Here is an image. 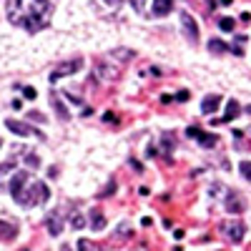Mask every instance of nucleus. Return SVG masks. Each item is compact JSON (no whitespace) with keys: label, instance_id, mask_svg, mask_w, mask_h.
I'll list each match as a JSON object with an SVG mask.
<instances>
[{"label":"nucleus","instance_id":"nucleus-29","mask_svg":"<svg viewBox=\"0 0 251 251\" xmlns=\"http://www.w3.org/2000/svg\"><path fill=\"white\" fill-rule=\"evenodd\" d=\"M113 188H116V181H111V183L106 186V191H100V196H111V194H113Z\"/></svg>","mask_w":251,"mask_h":251},{"label":"nucleus","instance_id":"nucleus-35","mask_svg":"<svg viewBox=\"0 0 251 251\" xmlns=\"http://www.w3.org/2000/svg\"><path fill=\"white\" fill-rule=\"evenodd\" d=\"M60 251H73V249H71L68 244H63V246H60Z\"/></svg>","mask_w":251,"mask_h":251},{"label":"nucleus","instance_id":"nucleus-25","mask_svg":"<svg viewBox=\"0 0 251 251\" xmlns=\"http://www.w3.org/2000/svg\"><path fill=\"white\" fill-rule=\"evenodd\" d=\"M174 143H176V141H174V136H171V133H163V149H166V151L174 149Z\"/></svg>","mask_w":251,"mask_h":251},{"label":"nucleus","instance_id":"nucleus-20","mask_svg":"<svg viewBox=\"0 0 251 251\" xmlns=\"http://www.w3.org/2000/svg\"><path fill=\"white\" fill-rule=\"evenodd\" d=\"M239 171H241V176H244L246 181H251V161H241V163H239Z\"/></svg>","mask_w":251,"mask_h":251},{"label":"nucleus","instance_id":"nucleus-13","mask_svg":"<svg viewBox=\"0 0 251 251\" xmlns=\"http://www.w3.org/2000/svg\"><path fill=\"white\" fill-rule=\"evenodd\" d=\"M48 231H50V236H58V234H63V219H60V214L58 211H53L50 216H48Z\"/></svg>","mask_w":251,"mask_h":251},{"label":"nucleus","instance_id":"nucleus-22","mask_svg":"<svg viewBox=\"0 0 251 251\" xmlns=\"http://www.w3.org/2000/svg\"><path fill=\"white\" fill-rule=\"evenodd\" d=\"M113 55H118L121 60H128V58H133V50H126V48H118Z\"/></svg>","mask_w":251,"mask_h":251},{"label":"nucleus","instance_id":"nucleus-33","mask_svg":"<svg viewBox=\"0 0 251 251\" xmlns=\"http://www.w3.org/2000/svg\"><path fill=\"white\" fill-rule=\"evenodd\" d=\"M131 166H133V169H136V171H138V174H141V171H143V166H141V163H138V161H136V158H131Z\"/></svg>","mask_w":251,"mask_h":251},{"label":"nucleus","instance_id":"nucleus-1","mask_svg":"<svg viewBox=\"0 0 251 251\" xmlns=\"http://www.w3.org/2000/svg\"><path fill=\"white\" fill-rule=\"evenodd\" d=\"M50 0H8V20L30 33L43 30L50 23Z\"/></svg>","mask_w":251,"mask_h":251},{"label":"nucleus","instance_id":"nucleus-6","mask_svg":"<svg viewBox=\"0 0 251 251\" xmlns=\"http://www.w3.org/2000/svg\"><path fill=\"white\" fill-rule=\"evenodd\" d=\"M181 28H183V35H186V40L191 46H196L199 43V23L194 20V15L191 13H181Z\"/></svg>","mask_w":251,"mask_h":251},{"label":"nucleus","instance_id":"nucleus-24","mask_svg":"<svg viewBox=\"0 0 251 251\" xmlns=\"http://www.w3.org/2000/svg\"><path fill=\"white\" fill-rule=\"evenodd\" d=\"M25 163L33 166V169H38V166H40V158H38L35 153H28V156H25Z\"/></svg>","mask_w":251,"mask_h":251},{"label":"nucleus","instance_id":"nucleus-9","mask_svg":"<svg viewBox=\"0 0 251 251\" xmlns=\"http://www.w3.org/2000/svg\"><path fill=\"white\" fill-rule=\"evenodd\" d=\"M219 106H221V96H206L203 103H201V113L203 116H211V113L219 111Z\"/></svg>","mask_w":251,"mask_h":251},{"label":"nucleus","instance_id":"nucleus-3","mask_svg":"<svg viewBox=\"0 0 251 251\" xmlns=\"http://www.w3.org/2000/svg\"><path fill=\"white\" fill-rule=\"evenodd\" d=\"M5 128L10 131V133H15V136H35V138H40L43 141L46 136L40 133V131H35L30 123H23V121H15V118H5Z\"/></svg>","mask_w":251,"mask_h":251},{"label":"nucleus","instance_id":"nucleus-5","mask_svg":"<svg viewBox=\"0 0 251 251\" xmlns=\"http://www.w3.org/2000/svg\"><path fill=\"white\" fill-rule=\"evenodd\" d=\"M83 68V58H73V60H68V63H60V66L50 73V83H55V80H60V78H66V75H73V73H78Z\"/></svg>","mask_w":251,"mask_h":251},{"label":"nucleus","instance_id":"nucleus-23","mask_svg":"<svg viewBox=\"0 0 251 251\" xmlns=\"http://www.w3.org/2000/svg\"><path fill=\"white\" fill-rule=\"evenodd\" d=\"M71 226H73V228H83V226H86V219H83V216H78V214H75V216L71 219Z\"/></svg>","mask_w":251,"mask_h":251},{"label":"nucleus","instance_id":"nucleus-34","mask_svg":"<svg viewBox=\"0 0 251 251\" xmlns=\"http://www.w3.org/2000/svg\"><path fill=\"white\" fill-rule=\"evenodd\" d=\"M228 50H234V55H244V50H241V46H239V43H236L234 48H228Z\"/></svg>","mask_w":251,"mask_h":251},{"label":"nucleus","instance_id":"nucleus-2","mask_svg":"<svg viewBox=\"0 0 251 251\" xmlns=\"http://www.w3.org/2000/svg\"><path fill=\"white\" fill-rule=\"evenodd\" d=\"M48 196H50L48 186L40 183V181H35V183H30V188H20V191H18L13 199H15L20 206H35V203L48 201Z\"/></svg>","mask_w":251,"mask_h":251},{"label":"nucleus","instance_id":"nucleus-30","mask_svg":"<svg viewBox=\"0 0 251 251\" xmlns=\"http://www.w3.org/2000/svg\"><path fill=\"white\" fill-rule=\"evenodd\" d=\"M28 116H30L33 121H38V123H43V121H46V116H43V113H28Z\"/></svg>","mask_w":251,"mask_h":251},{"label":"nucleus","instance_id":"nucleus-14","mask_svg":"<svg viewBox=\"0 0 251 251\" xmlns=\"http://www.w3.org/2000/svg\"><path fill=\"white\" fill-rule=\"evenodd\" d=\"M91 228L93 231H103L106 228V216H103L100 208H91Z\"/></svg>","mask_w":251,"mask_h":251},{"label":"nucleus","instance_id":"nucleus-4","mask_svg":"<svg viewBox=\"0 0 251 251\" xmlns=\"http://www.w3.org/2000/svg\"><path fill=\"white\" fill-rule=\"evenodd\" d=\"M219 228L224 231V236H226V239H231L234 244L244 241V236H246V226H244L241 221H221Z\"/></svg>","mask_w":251,"mask_h":251},{"label":"nucleus","instance_id":"nucleus-18","mask_svg":"<svg viewBox=\"0 0 251 251\" xmlns=\"http://www.w3.org/2000/svg\"><path fill=\"white\" fill-rule=\"evenodd\" d=\"M78 251H103L98 244H93L91 239H80L78 241Z\"/></svg>","mask_w":251,"mask_h":251},{"label":"nucleus","instance_id":"nucleus-28","mask_svg":"<svg viewBox=\"0 0 251 251\" xmlns=\"http://www.w3.org/2000/svg\"><path fill=\"white\" fill-rule=\"evenodd\" d=\"M23 96H25L28 100H35V96H38V93H35V88H33V86H28V88H23Z\"/></svg>","mask_w":251,"mask_h":251},{"label":"nucleus","instance_id":"nucleus-32","mask_svg":"<svg viewBox=\"0 0 251 251\" xmlns=\"http://www.w3.org/2000/svg\"><path fill=\"white\" fill-rule=\"evenodd\" d=\"M176 100H181V103H183V100H188V91H181V93L176 96Z\"/></svg>","mask_w":251,"mask_h":251},{"label":"nucleus","instance_id":"nucleus-26","mask_svg":"<svg viewBox=\"0 0 251 251\" xmlns=\"http://www.w3.org/2000/svg\"><path fill=\"white\" fill-rule=\"evenodd\" d=\"M131 3V8L136 10V13H143V5H146V0H128Z\"/></svg>","mask_w":251,"mask_h":251},{"label":"nucleus","instance_id":"nucleus-19","mask_svg":"<svg viewBox=\"0 0 251 251\" xmlns=\"http://www.w3.org/2000/svg\"><path fill=\"white\" fill-rule=\"evenodd\" d=\"M219 28H221V30H226V33H234L236 20H234V18H221V20H219Z\"/></svg>","mask_w":251,"mask_h":251},{"label":"nucleus","instance_id":"nucleus-10","mask_svg":"<svg viewBox=\"0 0 251 251\" xmlns=\"http://www.w3.org/2000/svg\"><path fill=\"white\" fill-rule=\"evenodd\" d=\"M28 181H30V174H28V171H18V174L10 178V186H8V188H10V194L15 196V194H18V191H20V188H23Z\"/></svg>","mask_w":251,"mask_h":251},{"label":"nucleus","instance_id":"nucleus-31","mask_svg":"<svg viewBox=\"0 0 251 251\" xmlns=\"http://www.w3.org/2000/svg\"><path fill=\"white\" fill-rule=\"evenodd\" d=\"M158 151H156V146H149V149H146V156H149V158H153Z\"/></svg>","mask_w":251,"mask_h":251},{"label":"nucleus","instance_id":"nucleus-36","mask_svg":"<svg viewBox=\"0 0 251 251\" xmlns=\"http://www.w3.org/2000/svg\"><path fill=\"white\" fill-rule=\"evenodd\" d=\"M106 3H111V5H118V3H121V0H106Z\"/></svg>","mask_w":251,"mask_h":251},{"label":"nucleus","instance_id":"nucleus-27","mask_svg":"<svg viewBox=\"0 0 251 251\" xmlns=\"http://www.w3.org/2000/svg\"><path fill=\"white\" fill-rule=\"evenodd\" d=\"M13 166H15V161L10 158V161H5V163H0V174H8V171H13Z\"/></svg>","mask_w":251,"mask_h":251},{"label":"nucleus","instance_id":"nucleus-21","mask_svg":"<svg viewBox=\"0 0 251 251\" xmlns=\"http://www.w3.org/2000/svg\"><path fill=\"white\" fill-rule=\"evenodd\" d=\"M128 228H131V226H128V221H123V224L118 226V234H116V239H126V236H128V234H131V231H128Z\"/></svg>","mask_w":251,"mask_h":251},{"label":"nucleus","instance_id":"nucleus-12","mask_svg":"<svg viewBox=\"0 0 251 251\" xmlns=\"http://www.w3.org/2000/svg\"><path fill=\"white\" fill-rule=\"evenodd\" d=\"M174 10V0H153V15L156 18H166Z\"/></svg>","mask_w":251,"mask_h":251},{"label":"nucleus","instance_id":"nucleus-16","mask_svg":"<svg viewBox=\"0 0 251 251\" xmlns=\"http://www.w3.org/2000/svg\"><path fill=\"white\" fill-rule=\"evenodd\" d=\"M0 239H3V241H13L15 239V226L0 221Z\"/></svg>","mask_w":251,"mask_h":251},{"label":"nucleus","instance_id":"nucleus-7","mask_svg":"<svg viewBox=\"0 0 251 251\" xmlns=\"http://www.w3.org/2000/svg\"><path fill=\"white\" fill-rule=\"evenodd\" d=\"M186 136H188V138H196L201 146H206V149H211V146L219 143V138H216L214 133H203L201 128H196V126H188V128H186Z\"/></svg>","mask_w":251,"mask_h":251},{"label":"nucleus","instance_id":"nucleus-8","mask_svg":"<svg viewBox=\"0 0 251 251\" xmlns=\"http://www.w3.org/2000/svg\"><path fill=\"white\" fill-rule=\"evenodd\" d=\"M226 208H228V214H244L246 211V203H244V199L236 191H231V194L226 196Z\"/></svg>","mask_w":251,"mask_h":251},{"label":"nucleus","instance_id":"nucleus-17","mask_svg":"<svg viewBox=\"0 0 251 251\" xmlns=\"http://www.w3.org/2000/svg\"><path fill=\"white\" fill-rule=\"evenodd\" d=\"M208 50L216 53V55H221V53L228 50V46L224 43V40H219V38H211V40H208Z\"/></svg>","mask_w":251,"mask_h":251},{"label":"nucleus","instance_id":"nucleus-11","mask_svg":"<svg viewBox=\"0 0 251 251\" xmlns=\"http://www.w3.org/2000/svg\"><path fill=\"white\" fill-rule=\"evenodd\" d=\"M50 103H53V108H55V116L60 118V121H68V108L63 106V100H60V96L55 93V91H50Z\"/></svg>","mask_w":251,"mask_h":251},{"label":"nucleus","instance_id":"nucleus-15","mask_svg":"<svg viewBox=\"0 0 251 251\" xmlns=\"http://www.w3.org/2000/svg\"><path fill=\"white\" fill-rule=\"evenodd\" d=\"M239 113H241V106H239V100H234V98H231V100L226 103V113H224V121H234V118H236Z\"/></svg>","mask_w":251,"mask_h":251}]
</instances>
